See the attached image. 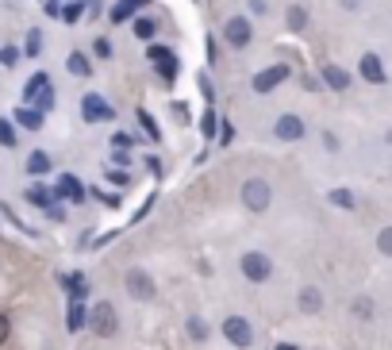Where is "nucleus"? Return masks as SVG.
Listing matches in <instances>:
<instances>
[{"mask_svg":"<svg viewBox=\"0 0 392 350\" xmlns=\"http://www.w3.org/2000/svg\"><path fill=\"white\" fill-rule=\"evenodd\" d=\"M85 324L97 339H116L120 335V312L108 304V300H100V304L89 308V316H85Z\"/></svg>","mask_w":392,"mask_h":350,"instance_id":"f257e3e1","label":"nucleus"},{"mask_svg":"<svg viewBox=\"0 0 392 350\" xmlns=\"http://www.w3.org/2000/svg\"><path fill=\"white\" fill-rule=\"evenodd\" d=\"M147 62L154 65V73L166 85H174L177 81V73H181V62H177V54L169 51V46H161V43H147Z\"/></svg>","mask_w":392,"mask_h":350,"instance_id":"f03ea898","label":"nucleus"},{"mask_svg":"<svg viewBox=\"0 0 392 350\" xmlns=\"http://www.w3.org/2000/svg\"><path fill=\"white\" fill-rule=\"evenodd\" d=\"M238 270H243V277L254 281V285H265V281L273 277V262H270V254H262V250H246L243 258H238Z\"/></svg>","mask_w":392,"mask_h":350,"instance_id":"7ed1b4c3","label":"nucleus"},{"mask_svg":"<svg viewBox=\"0 0 392 350\" xmlns=\"http://www.w3.org/2000/svg\"><path fill=\"white\" fill-rule=\"evenodd\" d=\"M243 204L250 208V212H265L270 208V201H273V189H270V181L265 177H246L243 181Z\"/></svg>","mask_w":392,"mask_h":350,"instance_id":"20e7f679","label":"nucleus"},{"mask_svg":"<svg viewBox=\"0 0 392 350\" xmlns=\"http://www.w3.org/2000/svg\"><path fill=\"white\" fill-rule=\"evenodd\" d=\"M81 116L89 120V124H112V120H116V108H112L100 92H85L81 97Z\"/></svg>","mask_w":392,"mask_h":350,"instance_id":"39448f33","label":"nucleus"},{"mask_svg":"<svg viewBox=\"0 0 392 350\" xmlns=\"http://www.w3.org/2000/svg\"><path fill=\"white\" fill-rule=\"evenodd\" d=\"M289 65H285V62H277V65H265V70H258L254 73V92H258V97H265V92H273L277 89V85H285V81H289Z\"/></svg>","mask_w":392,"mask_h":350,"instance_id":"423d86ee","label":"nucleus"},{"mask_svg":"<svg viewBox=\"0 0 392 350\" xmlns=\"http://www.w3.org/2000/svg\"><path fill=\"white\" fill-rule=\"evenodd\" d=\"M254 39V23L246 20V16H231V20L223 23V43L235 46V51H243V46H250Z\"/></svg>","mask_w":392,"mask_h":350,"instance_id":"0eeeda50","label":"nucleus"},{"mask_svg":"<svg viewBox=\"0 0 392 350\" xmlns=\"http://www.w3.org/2000/svg\"><path fill=\"white\" fill-rule=\"evenodd\" d=\"M223 339H227V343H231V346L246 350V346L254 343V327L246 324L243 316H227V319H223Z\"/></svg>","mask_w":392,"mask_h":350,"instance_id":"6e6552de","label":"nucleus"},{"mask_svg":"<svg viewBox=\"0 0 392 350\" xmlns=\"http://www.w3.org/2000/svg\"><path fill=\"white\" fill-rule=\"evenodd\" d=\"M273 135L281 139V143H300L304 135H308V127H304L300 116H292V112H285V116H277L273 124Z\"/></svg>","mask_w":392,"mask_h":350,"instance_id":"1a4fd4ad","label":"nucleus"},{"mask_svg":"<svg viewBox=\"0 0 392 350\" xmlns=\"http://www.w3.org/2000/svg\"><path fill=\"white\" fill-rule=\"evenodd\" d=\"M123 285H127V292L135 300H154V277H150L147 270H127V277H123Z\"/></svg>","mask_w":392,"mask_h":350,"instance_id":"9d476101","label":"nucleus"},{"mask_svg":"<svg viewBox=\"0 0 392 350\" xmlns=\"http://www.w3.org/2000/svg\"><path fill=\"white\" fill-rule=\"evenodd\" d=\"M358 73H361V81H369V85H385L388 81V70H385V62H381V54H361Z\"/></svg>","mask_w":392,"mask_h":350,"instance_id":"9b49d317","label":"nucleus"},{"mask_svg":"<svg viewBox=\"0 0 392 350\" xmlns=\"http://www.w3.org/2000/svg\"><path fill=\"white\" fill-rule=\"evenodd\" d=\"M147 4H150V0H120V4L108 8V20H112V23H131Z\"/></svg>","mask_w":392,"mask_h":350,"instance_id":"f8f14e48","label":"nucleus"},{"mask_svg":"<svg viewBox=\"0 0 392 350\" xmlns=\"http://www.w3.org/2000/svg\"><path fill=\"white\" fill-rule=\"evenodd\" d=\"M54 196H65L70 204H85V189L73 174H62L58 177V189H54Z\"/></svg>","mask_w":392,"mask_h":350,"instance_id":"ddd939ff","label":"nucleus"},{"mask_svg":"<svg viewBox=\"0 0 392 350\" xmlns=\"http://www.w3.org/2000/svg\"><path fill=\"white\" fill-rule=\"evenodd\" d=\"M319 73H323V85H327V89H334V92H346L350 89V73L342 70V65L331 62V65H323Z\"/></svg>","mask_w":392,"mask_h":350,"instance_id":"4468645a","label":"nucleus"},{"mask_svg":"<svg viewBox=\"0 0 392 350\" xmlns=\"http://www.w3.org/2000/svg\"><path fill=\"white\" fill-rule=\"evenodd\" d=\"M12 124H16V127H27V131H39V127H43V112L31 108V104H23V108H16Z\"/></svg>","mask_w":392,"mask_h":350,"instance_id":"2eb2a0df","label":"nucleus"},{"mask_svg":"<svg viewBox=\"0 0 392 350\" xmlns=\"http://www.w3.org/2000/svg\"><path fill=\"white\" fill-rule=\"evenodd\" d=\"M46 89H51V78H46L43 70H39V73H31V81L23 85V104H35Z\"/></svg>","mask_w":392,"mask_h":350,"instance_id":"dca6fc26","label":"nucleus"},{"mask_svg":"<svg viewBox=\"0 0 392 350\" xmlns=\"http://www.w3.org/2000/svg\"><path fill=\"white\" fill-rule=\"evenodd\" d=\"M296 304H300V312H308V316H315V312L323 308V292L315 289V285H304V289H300V297H296Z\"/></svg>","mask_w":392,"mask_h":350,"instance_id":"f3484780","label":"nucleus"},{"mask_svg":"<svg viewBox=\"0 0 392 350\" xmlns=\"http://www.w3.org/2000/svg\"><path fill=\"white\" fill-rule=\"evenodd\" d=\"M65 70H70L73 78H89V73H92V62H89V54H85V51H73L70 58H65Z\"/></svg>","mask_w":392,"mask_h":350,"instance_id":"a211bd4d","label":"nucleus"},{"mask_svg":"<svg viewBox=\"0 0 392 350\" xmlns=\"http://www.w3.org/2000/svg\"><path fill=\"white\" fill-rule=\"evenodd\" d=\"M285 23H289L292 35H300L304 27H308V8H304V4H289V12H285Z\"/></svg>","mask_w":392,"mask_h":350,"instance_id":"6ab92c4d","label":"nucleus"},{"mask_svg":"<svg viewBox=\"0 0 392 350\" xmlns=\"http://www.w3.org/2000/svg\"><path fill=\"white\" fill-rule=\"evenodd\" d=\"M51 154H46V150H31V154H27V174H35V177H43V174H51Z\"/></svg>","mask_w":392,"mask_h":350,"instance_id":"aec40b11","label":"nucleus"},{"mask_svg":"<svg viewBox=\"0 0 392 350\" xmlns=\"http://www.w3.org/2000/svg\"><path fill=\"white\" fill-rule=\"evenodd\" d=\"M131 27H135V39H142V43H154L158 23L150 20V16H135V20H131Z\"/></svg>","mask_w":392,"mask_h":350,"instance_id":"412c9836","label":"nucleus"},{"mask_svg":"<svg viewBox=\"0 0 392 350\" xmlns=\"http://www.w3.org/2000/svg\"><path fill=\"white\" fill-rule=\"evenodd\" d=\"M62 285H65V292H70L73 300H81L85 292H89V281H85V273H65Z\"/></svg>","mask_w":392,"mask_h":350,"instance_id":"4be33fe9","label":"nucleus"},{"mask_svg":"<svg viewBox=\"0 0 392 350\" xmlns=\"http://www.w3.org/2000/svg\"><path fill=\"white\" fill-rule=\"evenodd\" d=\"M27 201L39 204V208H51V204H54V189H46V185H31V189H27Z\"/></svg>","mask_w":392,"mask_h":350,"instance_id":"5701e85b","label":"nucleus"},{"mask_svg":"<svg viewBox=\"0 0 392 350\" xmlns=\"http://www.w3.org/2000/svg\"><path fill=\"white\" fill-rule=\"evenodd\" d=\"M85 8H89L85 0H65V4H62V20L65 23H78L81 16H85Z\"/></svg>","mask_w":392,"mask_h":350,"instance_id":"b1692460","label":"nucleus"},{"mask_svg":"<svg viewBox=\"0 0 392 350\" xmlns=\"http://www.w3.org/2000/svg\"><path fill=\"white\" fill-rule=\"evenodd\" d=\"M216 131H219V116L208 108L204 116H200V135H204V139H216Z\"/></svg>","mask_w":392,"mask_h":350,"instance_id":"393cba45","label":"nucleus"},{"mask_svg":"<svg viewBox=\"0 0 392 350\" xmlns=\"http://www.w3.org/2000/svg\"><path fill=\"white\" fill-rule=\"evenodd\" d=\"M327 201H331L334 208H354V193H350V189H331Z\"/></svg>","mask_w":392,"mask_h":350,"instance_id":"a878e982","label":"nucleus"},{"mask_svg":"<svg viewBox=\"0 0 392 350\" xmlns=\"http://www.w3.org/2000/svg\"><path fill=\"white\" fill-rule=\"evenodd\" d=\"M85 316H89L85 304H81V300H73V304H70V331H81L85 327Z\"/></svg>","mask_w":392,"mask_h":350,"instance_id":"bb28decb","label":"nucleus"},{"mask_svg":"<svg viewBox=\"0 0 392 350\" xmlns=\"http://www.w3.org/2000/svg\"><path fill=\"white\" fill-rule=\"evenodd\" d=\"M139 124H142V131H147V135L154 139V143H158V139H161V131H158V124H154V116H150L147 108H139Z\"/></svg>","mask_w":392,"mask_h":350,"instance_id":"cd10ccee","label":"nucleus"},{"mask_svg":"<svg viewBox=\"0 0 392 350\" xmlns=\"http://www.w3.org/2000/svg\"><path fill=\"white\" fill-rule=\"evenodd\" d=\"M189 335H193V343H204V339H208V324L200 316H189Z\"/></svg>","mask_w":392,"mask_h":350,"instance_id":"c85d7f7f","label":"nucleus"},{"mask_svg":"<svg viewBox=\"0 0 392 350\" xmlns=\"http://www.w3.org/2000/svg\"><path fill=\"white\" fill-rule=\"evenodd\" d=\"M23 51H27V58H35V54L43 51V31H27V43H23Z\"/></svg>","mask_w":392,"mask_h":350,"instance_id":"c756f323","label":"nucleus"},{"mask_svg":"<svg viewBox=\"0 0 392 350\" xmlns=\"http://www.w3.org/2000/svg\"><path fill=\"white\" fill-rule=\"evenodd\" d=\"M16 124L12 120H0V147H16Z\"/></svg>","mask_w":392,"mask_h":350,"instance_id":"7c9ffc66","label":"nucleus"},{"mask_svg":"<svg viewBox=\"0 0 392 350\" xmlns=\"http://www.w3.org/2000/svg\"><path fill=\"white\" fill-rule=\"evenodd\" d=\"M354 316H358V319H373V300L358 297V300H354Z\"/></svg>","mask_w":392,"mask_h":350,"instance_id":"2f4dec72","label":"nucleus"},{"mask_svg":"<svg viewBox=\"0 0 392 350\" xmlns=\"http://www.w3.org/2000/svg\"><path fill=\"white\" fill-rule=\"evenodd\" d=\"M377 250L385 254V258H392V227H381V235H377Z\"/></svg>","mask_w":392,"mask_h":350,"instance_id":"473e14b6","label":"nucleus"},{"mask_svg":"<svg viewBox=\"0 0 392 350\" xmlns=\"http://www.w3.org/2000/svg\"><path fill=\"white\" fill-rule=\"evenodd\" d=\"M131 143H135V139H131L127 131H116V135H112V150H131Z\"/></svg>","mask_w":392,"mask_h":350,"instance_id":"72a5a7b5","label":"nucleus"},{"mask_svg":"<svg viewBox=\"0 0 392 350\" xmlns=\"http://www.w3.org/2000/svg\"><path fill=\"white\" fill-rule=\"evenodd\" d=\"M196 85H200V92H204V100L212 104V100H216V89H212V81H208V73H200Z\"/></svg>","mask_w":392,"mask_h":350,"instance_id":"f704fd0d","label":"nucleus"},{"mask_svg":"<svg viewBox=\"0 0 392 350\" xmlns=\"http://www.w3.org/2000/svg\"><path fill=\"white\" fill-rule=\"evenodd\" d=\"M62 4H65V0H46V4H43V12L51 16V20H62Z\"/></svg>","mask_w":392,"mask_h":350,"instance_id":"c9c22d12","label":"nucleus"},{"mask_svg":"<svg viewBox=\"0 0 392 350\" xmlns=\"http://www.w3.org/2000/svg\"><path fill=\"white\" fill-rule=\"evenodd\" d=\"M0 62H4L8 70H12V65L20 62V51H16V46H4V51H0Z\"/></svg>","mask_w":392,"mask_h":350,"instance_id":"e433bc0d","label":"nucleus"},{"mask_svg":"<svg viewBox=\"0 0 392 350\" xmlns=\"http://www.w3.org/2000/svg\"><path fill=\"white\" fill-rule=\"evenodd\" d=\"M246 8H250V16H265V12H270L265 0H246Z\"/></svg>","mask_w":392,"mask_h":350,"instance_id":"4c0bfd02","label":"nucleus"},{"mask_svg":"<svg viewBox=\"0 0 392 350\" xmlns=\"http://www.w3.org/2000/svg\"><path fill=\"white\" fill-rule=\"evenodd\" d=\"M108 181L112 185H131V177L123 174V169H108Z\"/></svg>","mask_w":392,"mask_h":350,"instance_id":"58836bf2","label":"nucleus"},{"mask_svg":"<svg viewBox=\"0 0 392 350\" xmlns=\"http://www.w3.org/2000/svg\"><path fill=\"white\" fill-rule=\"evenodd\" d=\"M8 335H12V319L0 312V343H8Z\"/></svg>","mask_w":392,"mask_h":350,"instance_id":"ea45409f","label":"nucleus"},{"mask_svg":"<svg viewBox=\"0 0 392 350\" xmlns=\"http://www.w3.org/2000/svg\"><path fill=\"white\" fill-rule=\"evenodd\" d=\"M219 127H223V131H216L219 143H231V139H235V127H231V124H219Z\"/></svg>","mask_w":392,"mask_h":350,"instance_id":"a19ab883","label":"nucleus"},{"mask_svg":"<svg viewBox=\"0 0 392 350\" xmlns=\"http://www.w3.org/2000/svg\"><path fill=\"white\" fill-rule=\"evenodd\" d=\"M97 54H100V58H112V43L108 39H97Z\"/></svg>","mask_w":392,"mask_h":350,"instance_id":"79ce46f5","label":"nucleus"},{"mask_svg":"<svg viewBox=\"0 0 392 350\" xmlns=\"http://www.w3.org/2000/svg\"><path fill=\"white\" fill-rule=\"evenodd\" d=\"M216 54H219V46H216V39H208V62L216 65Z\"/></svg>","mask_w":392,"mask_h":350,"instance_id":"37998d69","label":"nucleus"},{"mask_svg":"<svg viewBox=\"0 0 392 350\" xmlns=\"http://www.w3.org/2000/svg\"><path fill=\"white\" fill-rule=\"evenodd\" d=\"M342 8H346V12H354V8H358V0H339Z\"/></svg>","mask_w":392,"mask_h":350,"instance_id":"c03bdc74","label":"nucleus"},{"mask_svg":"<svg viewBox=\"0 0 392 350\" xmlns=\"http://www.w3.org/2000/svg\"><path fill=\"white\" fill-rule=\"evenodd\" d=\"M277 350H296V346H292V343H281V346H277Z\"/></svg>","mask_w":392,"mask_h":350,"instance_id":"a18cd8bd","label":"nucleus"}]
</instances>
